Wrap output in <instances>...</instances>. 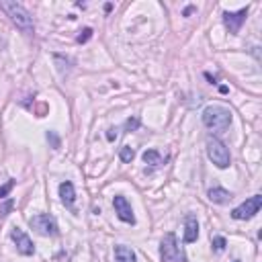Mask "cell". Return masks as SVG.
Segmentation results:
<instances>
[{
    "instance_id": "22",
    "label": "cell",
    "mask_w": 262,
    "mask_h": 262,
    "mask_svg": "<svg viewBox=\"0 0 262 262\" xmlns=\"http://www.w3.org/2000/svg\"><path fill=\"white\" fill-rule=\"evenodd\" d=\"M233 262H240V260H233Z\"/></svg>"
},
{
    "instance_id": "14",
    "label": "cell",
    "mask_w": 262,
    "mask_h": 262,
    "mask_svg": "<svg viewBox=\"0 0 262 262\" xmlns=\"http://www.w3.org/2000/svg\"><path fill=\"white\" fill-rule=\"evenodd\" d=\"M142 158H144V162H146V164H150V166H154V168H156V166H160V164L164 162L158 150H146Z\"/></svg>"
},
{
    "instance_id": "15",
    "label": "cell",
    "mask_w": 262,
    "mask_h": 262,
    "mask_svg": "<svg viewBox=\"0 0 262 262\" xmlns=\"http://www.w3.org/2000/svg\"><path fill=\"white\" fill-rule=\"evenodd\" d=\"M119 158H121V162L129 164L131 160L136 158V150H134V148H129V146H123V148L119 150Z\"/></svg>"
},
{
    "instance_id": "4",
    "label": "cell",
    "mask_w": 262,
    "mask_h": 262,
    "mask_svg": "<svg viewBox=\"0 0 262 262\" xmlns=\"http://www.w3.org/2000/svg\"><path fill=\"white\" fill-rule=\"evenodd\" d=\"M207 156L217 168H227L231 164V156H229L227 146L217 138H209L207 140Z\"/></svg>"
},
{
    "instance_id": "2",
    "label": "cell",
    "mask_w": 262,
    "mask_h": 262,
    "mask_svg": "<svg viewBox=\"0 0 262 262\" xmlns=\"http://www.w3.org/2000/svg\"><path fill=\"white\" fill-rule=\"evenodd\" d=\"M203 125L207 129H213L217 131V134H221V131H225L231 123V111L227 107H221V104H209L205 107L203 111Z\"/></svg>"
},
{
    "instance_id": "18",
    "label": "cell",
    "mask_w": 262,
    "mask_h": 262,
    "mask_svg": "<svg viewBox=\"0 0 262 262\" xmlns=\"http://www.w3.org/2000/svg\"><path fill=\"white\" fill-rule=\"evenodd\" d=\"M90 37H92V29H84V31H80V35L76 37V41H78V43H86Z\"/></svg>"
},
{
    "instance_id": "11",
    "label": "cell",
    "mask_w": 262,
    "mask_h": 262,
    "mask_svg": "<svg viewBox=\"0 0 262 262\" xmlns=\"http://www.w3.org/2000/svg\"><path fill=\"white\" fill-rule=\"evenodd\" d=\"M60 197H62V203L66 205V207H74V201H76V191H74V185L70 182V180H66V182H62L60 185Z\"/></svg>"
},
{
    "instance_id": "17",
    "label": "cell",
    "mask_w": 262,
    "mask_h": 262,
    "mask_svg": "<svg viewBox=\"0 0 262 262\" xmlns=\"http://www.w3.org/2000/svg\"><path fill=\"white\" fill-rule=\"evenodd\" d=\"M138 127H140V119H138V117L127 119V121H125V125H123V129H125V131H136Z\"/></svg>"
},
{
    "instance_id": "19",
    "label": "cell",
    "mask_w": 262,
    "mask_h": 262,
    "mask_svg": "<svg viewBox=\"0 0 262 262\" xmlns=\"http://www.w3.org/2000/svg\"><path fill=\"white\" fill-rule=\"evenodd\" d=\"M13 187H15V180H9L5 187H0V199H5V197L13 191Z\"/></svg>"
},
{
    "instance_id": "6",
    "label": "cell",
    "mask_w": 262,
    "mask_h": 262,
    "mask_svg": "<svg viewBox=\"0 0 262 262\" xmlns=\"http://www.w3.org/2000/svg\"><path fill=\"white\" fill-rule=\"evenodd\" d=\"M29 225L37 231V233H41V235H58V223H56V219L51 217V215H47V213H37V215H33L31 219H29Z\"/></svg>"
},
{
    "instance_id": "1",
    "label": "cell",
    "mask_w": 262,
    "mask_h": 262,
    "mask_svg": "<svg viewBox=\"0 0 262 262\" xmlns=\"http://www.w3.org/2000/svg\"><path fill=\"white\" fill-rule=\"evenodd\" d=\"M0 9L11 17V21L17 25V29H21L25 35H33V31H35L33 17L29 15V11L23 5L13 3V0H0Z\"/></svg>"
},
{
    "instance_id": "10",
    "label": "cell",
    "mask_w": 262,
    "mask_h": 262,
    "mask_svg": "<svg viewBox=\"0 0 262 262\" xmlns=\"http://www.w3.org/2000/svg\"><path fill=\"white\" fill-rule=\"evenodd\" d=\"M197 238H199V221L193 213H189L185 217V242L193 244V242H197Z\"/></svg>"
},
{
    "instance_id": "5",
    "label": "cell",
    "mask_w": 262,
    "mask_h": 262,
    "mask_svg": "<svg viewBox=\"0 0 262 262\" xmlns=\"http://www.w3.org/2000/svg\"><path fill=\"white\" fill-rule=\"evenodd\" d=\"M260 207H262V197H260V195H254V197L246 199L240 207H235V209L231 211V217H233V219H238V221L252 219V217L260 211Z\"/></svg>"
},
{
    "instance_id": "3",
    "label": "cell",
    "mask_w": 262,
    "mask_h": 262,
    "mask_svg": "<svg viewBox=\"0 0 262 262\" xmlns=\"http://www.w3.org/2000/svg\"><path fill=\"white\" fill-rule=\"evenodd\" d=\"M160 256L164 262H187V254L172 231L164 235L162 246H160Z\"/></svg>"
},
{
    "instance_id": "20",
    "label": "cell",
    "mask_w": 262,
    "mask_h": 262,
    "mask_svg": "<svg viewBox=\"0 0 262 262\" xmlns=\"http://www.w3.org/2000/svg\"><path fill=\"white\" fill-rule=\"evenodd\" d=\"M47 140L51 142V146H54V148H60V138L54 134V131H49V134H47Z\"/></svg>"
},
{
    "instance_id": "7",
    "label": "cell",
    "mask_w": 262,
    "mask_h": 262,
    "mask_svg": "<svg viewBox=\"0 0 262 262\" xmlns=\"http://www.w3.org/2000/svg\"><path fill=\"white\" fill-rule=\"evenodd\" d=\"M11 240L15 242V246H17V252H19V254H23V256H31V254L35 252V246H33L31 238H29L21 227H13V231H11Z\"/></svg>"
},
{
    "instance_id": "21",
    "label": "cell",
    "mask_w": 262,
    "mask_h": 262,
    "mask_svg": "<svg viewBox=\"0 0 262 262\" xmlns=\"http://www.w3.org/2000/svg\"><path fill=\"white\" fill-rule=\"evenodd\" d=\"M107 140H109V142L117 140V129H109V131H107Z\"/></svg>"
},
{
    "instance_id": "8",
    "label": "cell",
    "mask_w": 262,
    "mask_h": 262,
    "mask_svg": "<svg viewBox=\"0 0 262 262\" xmlns=\"http://www.w3.org/2000/svg\"><path fill=\"white\" fill-rule=\"evenodd\" d=\"M113 207H115V213H117V217H119L121 221H125V223H131V225L136 223V215H134V209H131V205H129V201H127L125 197L117 195V197L113 199Z\"/></svg>"
},
{
    "instance_id": "16",
    "label": "cell",
    "mask_w": 262,
    "mask_h": 262,
    "mask_svg": "<svg viewBox=\"0 0 262 262\" xmlns=\"http://www.w3.org/2000/svg\"><path fill=\"white\" fill-rule=\"evenodd\" d=\"M225 246H227V240H225L223 235H215V238H213V250H215L217 254H221V252L225 250Z\"/></svg>"
},
{
    "instance_id": "12",
    "label": "cell",
    "mask_w": 262,
    "mask_h": 262,
    "mask_svg": "<svg viewBox=\"0 0 262 262\" xmlns=\"http://www.w3.org/2000/svg\"><path fill=\"white\" fill-rule=\"evenodd\" d=\"M207 197H209V201L215 203V205H225V203L231 201V193L225 191V189H221V187L209 189V191H207Z\"/></svg>"
},
{
    "instance_id": "9",
    "label": "cell",
    "mask_w": 262,
    "mask_h": 262,
    "mask_svg": "<svg viewBox=\"0 0 262 262\" xmlns=\"http://www.w3.org/2000/svg\"><path fill=\"white\" fill-rule=\"evenodd\" d=\"M246 17H248V7L238 13H223V23L229 29V33H238L242 29V25L246 23Z\"/></svg>"
},
{
    "instance_id": "13",
    "label": "cell",
    "mask_w": 262,
    "mask_h": 262,
    "mask_svg": "<svg viewBox=\"0 0 262 262\" xmlns=\"http://www.w3.org/2000/svg\"><path fill=\"white\" fill-rule=\"evenodd\" d=\"M136 260L138 256L129 246H123V244L115 246V262H136Z\"/></svg>"
}]
</instances>
